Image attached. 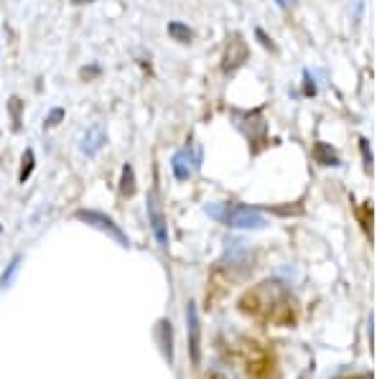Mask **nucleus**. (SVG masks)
I'll return each instance as SVG.
<instances>
[{"mask_svg": "<svg viewBox=\"0 0 382 379\" xmlns=\"http://www.w3.org/2000/svg\"><path fill=\"white\" fill-rule=\"evenodd\" d=\"M206 214L217 222L227 227H234V229H262L268 224V219L262 217L260 211L253 209V206H242V204H209L206 206Z\"/></svg>", "mask_w": 382, "mask_h": 379, "instance_id": "obj_1", "label": "nucleus"}, {"mask_svg": "<svg viewBox=\"0 0 382 379\" xmlns=\"http://www.w3.org/2000/svg\"><path fill=\"white\" fill-rule=\"evenodd\" d=\"M74 217H77L79 222H85L87 227H92V229H97V232H102V234H107L110 239H115V242H118L122 250H127V247H130V237L122 232L120 224H115L113 217H107V214H102V211H94V209H79Z\"/></svg>", "mask_w": 382, "mask_h": 379, "instance_id": "obj_2", "label": "nucleus"}, {"mask_svg": "<svg viewBox=\"0 0 382 379\" xmlns=\"http://www.w3.org/2000/svg\"><path fill=\"white\" fill-rule=\"evenodd\" d=\"M146 211H148V224L150 229H153V237H156L158 247H161V250H169V224H166V217H163V209H161V201H158L156 191L148 194Z\"/></svg>", "mask_w": 382, "mask_h": 379, "instance_id": "obj_3", "label": "nucleus"}, {"mask_svg": "<svg viewBox=\"0 0 382 379\" xmlns=\"http://www.w3.org/2000/svg\"><path fill=\"white\" fill-rule=\"evenodd\" d=\"M186 336H189L191 364L199 366V362H201V323H199L197 303H189V306H186Z\"/></svg>", "mask_w": 382, "mask_h": 379, "instance_id": "obj_4", "label": "nucleus"}, {"mask_svg": "<svg viewBox=\"0 0 382 379\" xmlns=\"http://www.w3.org/2000/svg\"><path fill=\"white\" fill-rule=\"evenodd\" d=\"M197 169H199V153H191V148H181L171 158V171L176 176V181H189Z\"/></svg>", "mask_w": 382, "mask_h": 379, "instance_id": "obj_5", "label": "nucleus"}, {"mask_svg": "<svg viewBox=\"0 0 382 379\" xmlns=\"http://www.w3.org/2000/svg\"><path fill=\"white\" fill-rule=\"evenodd\" d=\"M105 145H107V127L102 122H94V125L87 127L82 141H79V150L85 155H90V158L97 155Z\"/></svg>", "mask_w": 382, "mask_h": 379, "instance_id": "obj_6", "label": "nucleus"}, {"mask_svg": "<svg viewBox=\"0 0 382 379\" xmlns=\"http://www.w3.org/2000/svg\"><path fill=\"white\" fill-rule=\"evenodd\" d=\"M250 57V49L248 43L242 41L240 36H232V41L227 43V51H225V62H222V69L225 71H234L237 66L248 62Z\"/></svg>", "mask_w": 382, "mask_h": 379, "instance_id": "obj_7", "label": "nucleus"}, {"mask_svg": "<svg viewBox=\"0 0 382 379\" xmlns=\"http://www.w3.org/2000/svg\"><path fill=\"white\" fill-rule=\"evenodd\" d=\"M313 158H316V163H321V166H341L337 150L324 141L313 143Z\"/></svg>", "mask_w": 382, "mask_h": 379, "instance_id": "obj_8", "label": "nucleus"}, {"mask_svg": "<svg viewBox=\"0 0 382 379\" xmlns=\"http://www.w3.org/2000/svg\"><path fill=\"white\" fill-rule=\"evenodd\" d=\"M156 338H158V344H161L163 357L169 359V364H171V362H174V349H171V323L169 321H158Z\"/></svg>", "mask_w": 382, "mask_h": 379, "instance_id": "obj_9", "label": "nucleus"}, {"mask_svg": "<svg viewBox=\"0 0 382 379\" xmlns=\"http://www.w3.org/2000/svg\"><path fill=\"white\" fill-rule=\"evenodd\" d=\"M120 196H135V169L130 163H125L120 171Z\"/></svg>", "mask_w": 382, "mask_h": 379, "instance_id": "obj_10", "label": "nucleus"}, {"mask_svg": "<svg viewBox=\"0 0 382 379\" xmlns=\"http://www.w3.org/2000/svg\"><path fill=\"white\" fill-rule=\"evenodd\" d=\"M166 31H169V36L176 43H191V41H194V31H191L189 26L181 23V21H171Z\"/></svg>", "mask_w": 382, "mask_h": 379, "instance_id": "obj_11", "label": "nucleus"}, {"mask_svg": "<svg viewBox=\"0 0 382 379\" xmlns=\"http://www.w3.org/2000/svg\"><path fill=\"white\" fill-rule=\"evenodd\" d=\"M36 169V153H34V148H26L21 155V171H18V181L26 183L31 178V173H34Z\"/></svg>", "mask_w": 382, "mask_h": 379, "instance_id": "obj_12", "label": "nucleus"}, {"mask_svg": "<svg viewBox=\"0 0 382 379\" xmlns=\"http://www.w3.org/2000/svg\"><path fill=\"white\" fill-rule=\"evenodd\" d=\"M21 255H15L13 260L8 262V270L6 273H3V278H0V288H8V285H10V280H13V275L18 273V267H21Z\"/></svg>", "mask_w": 382, "mask_h": 379, "instance_id": "obj_13", "label": "nucleus"}, {"mask_svg": "<svg viewBox=\"0 0 382 379\" xmlns=\"http://www.w3.org/2000/svg\"><path fill=\"white\" fill-rule=\"evenodd\" d=\"M21 110H23V102L18 97H10L8 99V113L13 117V130H21Z\"/></svg>", "mask_w": 382, "mask_h": 379, "instance_id": "obj_14", "label": "nucleus"}, {"mask_svg": "<svg viewBox=\"0 0 382 379\" xmlns=\"http://www.w3.org/2000/svg\"><path fill=\"white\" fill-rule=\"evenodd\" d=\"M64 117H66V113H64L62 107H54V110H49V115L43 117V130H51V127H57Z\"/></svg>", "mask_w": 382, "mask_h": 379, "instance_id": "obj_15", "label": "nucleus"}, {"mask_svg": "<svg viewBox=\"0 0 382 379\" xmlns=\"http://www.w3.org/2000/svg\"><path fill=\"white\" fill-rule=\"evenodd\" d=\"M360 148H362V158H365V169H372V153H369V143L362 138L360 141Z\"/></svg>", "mask_w": 382, "mask_h": 379, "instance_id": "obj_16", "label": "nucleus"}, {"mask_svg": "<svg viewBox=\"0 0 382 379\" xmlns=\"http://www.w3.org/2000/svg\"><path fill=\"white\" fill-rule=\"evenodd\" d=\"M304 82H306V85H304V92L309 94V97H313V94H316V85H313V77L309 74V71L304 74Z\"/></svg>", "mask_w": 382, "mask_h": 379, "instance_id": "obj_17", "label": "nucleus"}, {"mask_svg": "<svg viewBox=\"0 0 382 379\" xmlns=\"http://www.w3.org/2000/svg\"><path fill=\"white\" fill-rule=\"evenodd\" d=\"M255 36H257V38H260V43H262V46H265V49L276 51V43L270 41V38H268V36H265V31H262V29H257V31H255Z\"/></svg>", "mask_w": 382, "mask_h": 379, "instance_id": "obj_18", "label": "nucleus"}, {"mask_svg": "<svg viewBox=\"0 0 382 379\" xmlns=\"http://www.w3.org/2000/svg\"><path fill=\"white\" fill-rule=\"evenodd\" d=\"M296 0H278V6H283V8H288V6H293Z\"/></svg>", "mask_w": 382, "mask_h": 379, "instance_id": "obj_19", "label": "nucleus"}, {"mask_svg": "<svg viewBox=\"0 0 382 379\" xmlns=\"http://www.w3.org/2000/svg\"><path fill=\"white\" fill-rule=\"evenodd\" d=\"M85 3H94V0H71V6H85Z\"/></svg>", "mask_w": 382, "mask_h": 379, "instance_id": "obj_20", "label": "nucleus"}, {"mask_svg": "<svg viewBox=\"0 0 382 379\" xmlns=\"http://www.w3.org/2000/svg\"><path fill=\"white\" fill-rule=\"evenodd\" d=\"M0 51H3V43H0Z\"/></svg>", "mask_w": 382, "mask_h": 379, "instance_id": "obj_21", "label": "nucleus"}]
</instances>
